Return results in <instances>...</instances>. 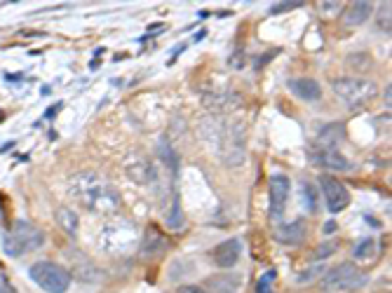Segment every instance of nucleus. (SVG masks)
<instances>
[{
    "instance_id": "obj_1",
    "label": "nucleus",
    "mask_w": 392,
    "mask_h": 293,
    "mask_svg": "<svg viewBox=\"0 0 392 293\" xmlns=\"http://www.w3.org/2000/svg\"><path fill=\"white\" fill-rule=\"evenodd\" d=\"M68 190H71V195L82 207L94 214L106 216V214H113L120 207V195H118V190L94 171L75 174L71 183H68Z\"/></svg>"
},
{
    "instance_id": "obj_2",
    "label": "nucleus",
    "mask_w": 392,
    "mask_h": 293,
    "mask_svg": "<svg viewBox=\"0 0 392 293\" xmlns=\"http://www.w3.org/2000/svg\"><path fill=\"white\" fill-rule=\"evenodd\" d=\"M43 244H45L43 230L36 228L29 221H17L15 226H12L10 235H5L3 249H5V254H8V256L19 258V256L29 254V251L40 249Z\"/></svg>"
},
{
    "instance_id": "obj_3",
    "label": "nucleus",
    "mask_w": 392,
    "mask_h": 293,
    "mask_svg": "<svg viewBox=\"0 0 392 293\" xmlns=\"http://www.w3.org/2000/svg\"><path fill=\"white\" fill-rule=\"evenodd\" d=\"M334 92L339 94V99L346 103L350 110H360V108H367L369 103L376 99L378 85L364 78H336Z\"/></svg>"
},
{
    "instance_id": "obj_4",
    "label": "nucleus",
    "mask_w": 392,
    "mask_h": 293,
    "mask_svg": "<svg viewBox=\"0 0 392 293\" xmlns=\"http://www.w3.org/2000/svg\"><path fill=\"white\" fill-rule=\"evenodd\" d=\"M367 284V275L357 268L355 263H341L336 268L327 270L320 282V291L334 293V291H355Z\"/></svg>"
},
{
    "instance_id": "obj_5",
    "label": "nucleus",
    "mask_w": 392,
    "mask_h": 293,
    "mask_svg": "<svg viewBox=\"0 0 392 293\" xmlns=\"http://www.w3.org/2000/svg\"><path fill=\"white\" fill-rule=\"evenodd\" d=\"M29 277L47 293H66L68 286H71V272L50 261L33 263L29 270Z\"/></svg>"
},
{
    "instance_id": "obj_6",
    "label": "nucleus",
    "mask_w": 392,
    "mask_h": 293,
    "mask_svg": "<svg viewBox=\"0 0 392 293\" xmlns=\"http://www.w3.org/2000/svg\"><path fill=\"white\" fill-rule=\"evenodd\" d=\"M291 193V181L284 176V174H275L270 178V219L279 221L286 209V202H289Z\"/></svg>"
},
{
    "instance_id": "obj_7",
    "label": "nucleus",
    "mask_w": 392,
    "mask_h": 293,
    "mask_svg": "<svg viewBox=\"0 0 392 293\" xmlns=\"http://www.w3.org/2000/svg\"><path fill=\"white\" fill-rule=\"evenodd\" d=\"M320 185H322V193H324L327 197V207L331 214H341L343 209H348L350 204V193L346 190V185L341 183V181H336L331 176H322L320 178Z\"/></svg>"
},
{
    "instance_id": "obj_8",
    "label": "nucleus",
    "mask_w": 392,
    "mask_h": 293,
    "mask_svg": "<svg viewBox=\"0 0 392 293\" xmlns=\"http://www.w3.org/2000/svg\"><path fill=\"white\" fill-rule=\"evenodd\" d=\"M310 162L327 167L331 171H348L350 169V159H346L336 148H317L310 152Z\"/></svg>"
},
{
    "instance_id": "obj_9",
    "label": "nucleus",
    "mask_w": 392,
    "mask_h": 293,
    "mask_svg": "<svg viewBox=\"0 0 392 293\" xmlns=\"http://www.w3.org/2000/svg\"><path fill=\"white\" fill-rule=\"evenodd\" d=\"M240 254H242V244L237 240H226L212 251V258L219 268H233L240 261Z\"/></svg>"
},
{
    "instance_id": "obj_10",
    "label": "nucleus",
    "mask_w": 392,
    "mask_h": 293,
    "mask_svg": "<svg viewBox=\"0 0 392 293\" xmlns=\"http://www.w3.org/2000/svg\"><path fill=\"white\" fill-rule=\"evenodd\" d=\"M289 92L293 96H298L301 101H308V103L322 99L320 82L312 80V78H293V80H289Z\"/></svg>"
},
{
    "instance_id": "obj_11",
    "label": "nucleus",
    "mask_w": 392,
    "mask_h": 293,
    "mask_svg": "<svg viewBox=\"0 0 392 293\" xmlns=\"http://www.w3.org/2000/svg\"><path fill=\"white\" fill-rule=\"evenodd\" d=\"M242 289V275L237 272H223L207 282V291L212 293H240Z\"/></svg>"
},
{
    "instance_id": "obj_12",
    "label": "nucleus",
    "mask_w": 392,
    "mask_h": 293,
    "mask_svg": "<svg viewBox=\"0 0 392 293\" xmlns=\"http://www.w3.org/2000/svg\"><path fill=\"white\" fill-rule=\"evenodd\" d=\"M305 221H293V223H286V226H279L275 230V240L282 242V244H301L305 240Z\"/></svg>"
},
{
    "instance_id": "obj_13",
    "label": "nucleus",
    "mask_w": 392,
    "mask_h": 293,
    "mask_svg": "<svg viewBox=\"0 0 392 293\" xmlns=\"http://www.w3.org/2000/svg\"><path fill=\"white\" fill-rule=\"evenodd\" d=\"M127 174L137 183H151L156 178V169H153V162L146 157H134L127 162Z\"/></svg>"
},
{
    "instance_id": "obj_14",
    "label": "nucleus",
    "mask_w": 392,
    "mask_h": 293,
    "mask_svg": "<svg viewBox=\"0 0 392 293\" xmlns=\"http://www.w3.org/2000/svg\"><path fill=\"white\" fill-rule=\"evenodd\" d=\"M371 12H374V5L360 0V3H353L346 10V15H343V22H346L348 26H360V24H364L371 17Z\"/></svg>"
},
{
    "instance_id": "obj_15",
    "label": "nucleus",
    "mask_w": 392,
    "mask_h": 293,
    "mask_svg": "<svg viewBox=\"0 0 392 293\" xmlns=\"http://www.w3.org/2000/svg\"><path fill=\"white\" fill-rule=\"evenodd\" d=\"M170 247V242L165 240L163 235L158 233V228H148V233H146V237H144V244H141V254H146V256H151V254H160V251L163 249H167Z\"/></svg>"
},
{
    "instance_id": "obj_16",
    "label": "nucleus",
    "mask_w": 392,
    "mask_h": 293,
    "mask_svg": "<svg viewBox=\"0 0 392 293\" xmlns=\"http://www.w3.org/2000/svg\"><path fill=\"white\" fill-rule=\"evenodd\" d=\"M57 223L66 235L75 237V233H78V216H75V211H71L68 207L57 209Z\"/></svg>"
},
{
    "instance_id": "obj_17",
    "label": "nucleus",
    "mask_w": 392,
    "mask_h": 293,
    "mask_svg": "<svg viewBox=\"0 0 392 293\" xmlns=\"http://www.w3.org/2000/svg\"><path fill=\"white\" fill-rule=\"evenodd\" d=\"M376 251V242L374 240H364L355 247V258L357 261H369L371 256H374Z\"/></svg>"
},
{
    "instance_id": "obj_18",
    "label": "nucleus",
    "mask_w": 392,
    "mask_h": 293,
    "mask_svg": "<svg viewBox=\"0 0 392 293\" xmlns=\"http://www.w3.org/2000/svg\"><path fill=\"white\" fill-rule=\"evenodd\" d=\"M167 226H170V228H181V226H184V211H181L179 197H174V202H172V211H170V219H167Z\"/></svg>"
},
{
    "instance_id": "obj_19",
    "label": "nucleus",
    "mask_w": 392,
    "mask_h": 293,
    "mask_svg": "<svg viewBox=\"0 0 392 293\" xmlns=\"http://www.w3.org/2000/svg\"><path fill=\"white\" fill-rule=\"evenodd\" d=\"M376 24L381 31H388L390 33V3H383L381 8L376 12Z\"/></svg>"
},
{
    "instance_id": "obj_20",
    "label": "nucleus",
    "mask_w": 392,
    "mask_h": 293,
    "mask_svg": "<svg viewBox=\"0 0 392 293\" xmlns=\"http://www.w3.org/2000/svg\"><path fill=\"white\" fill-rule=\"evenodd\" d=\"M301 188H303V195H305V204H308V209H317V193H315V188L308 183V181H303V183H301Z\"/></svg>"
},
{
    "instance_id": "obj_21",
    "label": "nucleus",
    "mask_w": 392,
    "mask_h": 293,
    "mask_svg": "<svg viewBox=\"0 0 392 293\" xmlns=\"http://www.w3.org/2000/svg\"><path fill=\"white\" fill-rule=\"evenodd\" d=\"M296 8H303L301 0H296V3H275L268 12L270 15H282V12H289V10H296Z\"/></svg>"
},
{
    "instance_id": "obj_22",
    "label": "nucleus",
    "mask_w": 392,
    "mask_h": 293,
    "mask_svg": "<svg viewBox=\"0 0 392 293\" xmlns=\"http://www.w3.org/2000/svg\"><path fill=\"white\" fill-rule=\"evenodd\" d=\"M275 277H277V272H275V270H268V275H263L261 279H258L256 291H258V293H270V282H272Z\"/></svg>"
},
{
    "instance_id": "obj_23",
    "label": "nucleus",
    "mask_w": 392,
    "mask_h": 293,
    "mask_svg": "<svg viewBox=\"0 0 392 293\" xmlns=\"http://www.w3.org/2000/svg\"><path fill=\"white\" fill-rule=\"evenodd\" d=\"M331 251H336V244H324V247H320L317 251H315V258H327Z\"/></svg>"
},
{
    "instance_id": "obj_24",
    "label": "nucleus",
    "mask_w": 392,
    "mask_h": 293,
    "mask_svg": "<svg viewBox=\"0 0 392 293\" xmlns=\"http://www.w3.org/2000/svg\"><path fill=\"white\" fill-rule=\"evenodd\" d=\"M179 293H202V289H198V286H184V289H179Z\"/></svg>"
},
{
    "instance_id": "obj_25",
    "label": "nucleus",
    "mask_w": 392,
    "mask_h": 293,
    "mask_svg": "<svg viewBox=\"0 0 392 293\" xmlns=\"http://www.w3.org/2000/svg\"><path fill=\"white\" fill-rule=\"evenodd\" d=\"M0 293H15V289L8 282H0Z\"/></svg>"
}]
</instances>
